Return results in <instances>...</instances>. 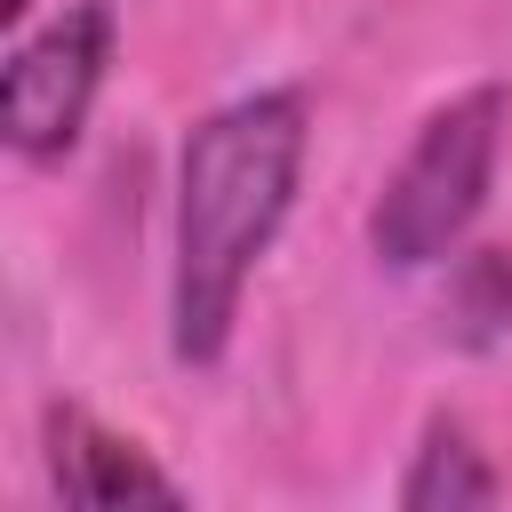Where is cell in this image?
<instances>
[{
	"instance_id": "obj_1",
	"label": "cell",
	"mask_w": 512,
	"mask_h": 512,
	"mask_svg": "<svg viewBox=\"0 0 512 512\" xmlns=\"http://www.w3.org/2000/svg\"><path fill=\"white\" fill-rule=\"evenodd\" d=\"M304 96L296 88H256L216 104L184 136L176 168V272H168V344L184 368L224 360L248 272L280 240L304 176Z\"/></svg>"
},
{
	"instance_id": "obj_2",
	"label": "cell",
	"mask_w": 512,
	"mask_h": 512,
	"mask_svg": "<svg viewBox=\"0 0 512 512\" xmlns=\"http://www.w3.org/2000/svg\"><path fill=\"white\" fill-rule=\"evenodd\" d=\"M496 152H504V88L480 80L464 96H448L416 144L400 152V168L384 176L376 208H368V248L392 272H432L456 256V240L480 224L488 184H496Z\"/></svg>"
},
{
	"instance_id": "obj_3",
	"label": "cell",
	"mask_w": 512,
	"mask_h": 512,
	"mask_svg": "<svg viewBox=\"0 0 512 512\" xmlns=\"http://www.w3.org/2000/svg\"><path fill=\"white\" fill-rule=\"evenodd\" d=\"M112 64V8L104 0H72L56 8L40 32H24L8 48L0 72V136L24 160H64L88 128V104L104 88Z\"/></svg>"
},
{
	"instance_id": "obj_6",
	"label": "cell",
	"mask_w": 512,
	"mask_h": 512,
	"mask_svg": "<svg viewBox=\"0 0 512 512\" xmlns=\"http://www.w3.org/2000/svg\"><path fill=\"white\" fill-rule=\"evenodd\" d=\"M448 328L472 352L512 328V256L504 248H480V256L456 264V280H448Z\"/></svg>"
},
{
	"instance_id": "obj_4",
	"label": "cell",
	"mask_w": 512,
	"mask_h": 512,
	"mask_svg": "<svg viewBox=\"0 0 512 512\" xmlns=\"http://www.w3.org/2000/svg\"><path fill=\"white\" fill-rule=\"evenodd\" d=\"M48 480L64 504H184V488L112 424L56 400L48 408Z\"/></svg>"
},
{
	"instance_id": "obj_7",
	"label": "cell",
	"mask_w": 512,
	"mask_h": 512,
	"mask_svg": "<svg viewBox=\"0 0 512 512\" xmlns=\"http://www.w3.org/2000/svg\"><path fill=\"white\" fill-rule=\"evenodd\" d=\"M32 16V0H0V24H24Z\"/></svg>"
},
{
	"instance_id": "obj_5",
	"label": "cell",
	"mask_w": 512,
	"mask_h": 512,
	"mask_svg": "<svg viewBox=\"0 0 512 512\" xmlns=\"http://www.w3.org/2000/svg\"><path fill=\"white\" fill-rule=\"evenodd\" d=\"M392 496H400V512H488V504L504 496V480H496L488 448H480L456 416H432Z\"/></svg>"
}]
</instances>
